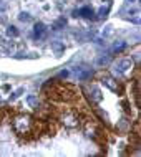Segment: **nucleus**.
Here are the masks:
<instances>
[{"label": "nucleus", "instance_id": "obj_1", "mask_svg": "<svg viewBox=\"0 0 141 157\" xmlns=\"http://www.w3.org/2000/svg\"><path fill=\"white\" fill-rule=\"evenodd\" d=\"M128 68H131V60H121L116 63V68H115V73H123V71H126Z\"/></svg>", "mask_w": 141, "mask_h": 157}, {"label": "nucleus", "instance_id": "obj_2", "mask_svg": "<svg viewBox=\"0 0 141 157\" xmlns=\"http://www.w3.org/2000/svg\"><path fill=\"white\" fill-rule=\"evenodd\" d=\"M75 15H76V17L80 15V17H85V18H93V20H95V17H93L95 13H93V10H91V8H88V7L82 8V10H76Z\"/></svg>", "mask_w": 141, "mask_h": 157}, {"label": "nucleus", "instance_id": "obj_3", "mask_svg": "<svg viewBox=\"0 0 141 157\" xmlns=\"http://www.w3.org/2000/svg\"><path fill=\"white\" fill-rule=\"evenodd\" d=\"M52 48L55 50V53H57V56H60L63 52H65V45H62V43H58V41H53L52 43Z\"/></svg>", "mask_w": 141, "mask_h": 157}, {"label": "nucleus", "instance_id": "obj_4", "mask_svg": "<svg viewBox=\"0 0 141 157\" xmlns=\"http://www.w3.org/2000/svg\"><path fill=\"white\" fill-rule=\"evenodd\" d=\"M43 32H45V25L43 23H37L35 25V36L37 38L42 36V35H43Z\"/></svg>", "mask_w": 141, "mask_h": 157}, {"label": "nucleus", "instance_id": "obj_5", "mask_svg": "<svg viewBox=\"0 0 141 157\" xmlns=\"http://www.w3.org/2000/svg\"><path fill=\"white\" fill-rule=\"evenodd\" d=\"M27 103L32 106V108H38V98L37 96H28L27 98Z\"/></svg>", "mask_w": 141, "mask_h": 157}, {"label": "nucleus", "instance_id": "obj_6", "mask_svg": "<svg viewBox=\"0 0 141 157\" xmlns=\"http://www.w3.org/2000/svg\"><path fill=\"white\" fill-rule=\"evenodd\" d=\"M110 63V58L108 56H101V58H98L96 60V65L98 66H105V65H108Z\"/></svg>", "mask_w": 141, "mask_h": 157}, {"label": "nucleus", "instance_id": "obj_7", "mask_svg": "<svg viewBox=\"0 0 141 157\" xmlns=\"http://www.w3.org/2000/svg\"><path fill=\"white\" fill-rule=\"evenodd\" d=\"M7 33H8V35H10V36H18V30H17L15 27H8Z\"/></svg>", "mask_w": 141, "mask_h": 157}, {"label": "nucleus", "instance_id": "obj_8", "mask_svg": "<svg viewBox=\"0 0 141 157\" xmlns=\"http://www.w3.org/2000/svg\"><path fill=\"white\" fill-rule=\"evenodd\" d=\"M106 13H108V8H100V12H98V18H105Z\"/></svg>", "mask_w": 141, "mask_h": 157}, {"label": "nucleus", "instance_id": "obj_9", "mask_svg": "<svg viewBox=\"0 0 141 157\" xmlns=\"http://www.w3.org/2000/svg\"><path fill=\"white\" fill-rule=\"evenodd\" d=\"M18 18L22 20V22H28V20H30V15H28V13H20Z\"/></svg>", "mask_w": 141, "mask_h": 157}, {"label": "nucleus", "instance_id": "obj_10", "mask_svg": "<svg viewBox=\"0 0 141 157\" xmlns=\"http://www.w3.org/2000/svg\"><path fill=\"white\" fill-rule=\"evenodd\" d=\"M20 93H23V88H20V90H18V91H15V93H14V94H12V96H10V99H17V98H18V96H20Z\"/></svg>", "mask_w": 141, "mask_h": 157}, {"label": "nucleus", "instance_id": "obj_11", "mask_svg": "<svg viewBox=\"0 0 141 157\" xmlns=\"http://www.w3.org/2000/svg\"><path fill=\"white\" fill-rule=\"evenodd\" d=\"M111 33H113V27H106V30L103 32V35H105V36H110Z\"/></svg>", "mask_w": 141, "mask_h": 157}, {"label": "nucleus", "instance_id": "obj_12", "mask_svg": "<svg viewBox=\"0 0 141 157\" xmlns=\"http://www.w3.org/2000/svg\"><path fill=\"white\" fill-rule=\"evenodd\" d=\"M0 10H5V3H3L2 0H0Z\"/></svg>", "mask_w": 141, "mask_h": 157}, {"label": "nucleus", "instance_id": "obj_13", "mask_svg": "<svg viewBox=\"0 0 141 157\" xmlns=\"http://www.w3.org/2000/svg\"><path fill=\"white\" fill-rule=\"evenodd\" d=\"M130 2H135V0H130Z\"/></svg>", "mask_w": 141, "mask_h": 157}]
</instances>
